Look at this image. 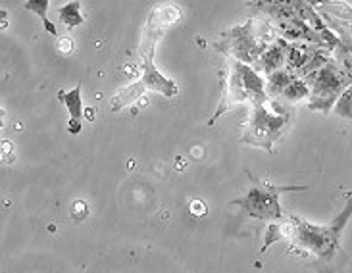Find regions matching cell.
I'll use <instances>...</instances> for the list:
<instances>
[{
    "instance_id": "4fadbf2b",
    "label": "cell",
    "mask_w": 352,
    "mask_h": 273,
    "mask_svg": "<svg viewBox=\"0 0 352 273\" xmlns=\"http://www.w3.org/2000/svg\"><path fill=\"white\" fill-rule=\"evenodd\" d=\"M58 100L62 104H66L67 112H69V122L81 123V116H83V102H81V85H77L74 91L64 93L58 91Z\"/></svg>"
},
{
    "instance_id": "9c48e42d",
    "label": "cell",
    "mask_w": 352,
    "mask_h": 273,
    "mask_svg": "<svg viewBox=\"0 0 352 273\" xmlns=\"http://www.w3.org/2000/svg\"><path fill=\"white\" fill-rule=\"evenodd\" d=\"M285 50H287V41L277 37L276 41H272L266 48H264V52H262V56L258 58V62L252 66V69L256 72V74H264V77L272 76V74H276L279 69H285Z\"/></svg>"
},
{
    "instance_id": "52a82bcc",
    "label": "cell",
    "mask_w": 352,
    "mask_h": 273,
    "mask_svg": "<svg viewBox=\"0 0 352 273\" xmlns=\"http://www.w3.org/2000/svg\"><path fill=\"white\" fill-rule=\"evenodd\" d=\"M305 188L306 187H274L270 183L254 179L247 195L235 198L231 204L243 208V212L247 216L254 217V219L277 221L283 217V208L279 202V195L289 193V190H305Z\"/></svg>"
},
{
    "instance_id": "5b68a950",
    "label": "cell",
    "mask_w": 352,
    "mask_h": 273,
    "mask_svg": "<svg viewBox=\"0 0 352 273\" xmlns=\"http://www.w3.org/2000/svg\"><path fill=\"white\" fill-rule=\"evenodd\" d=\"M270 43L272 41H267L264 33L258 31L256 19H248L243 25H235V28L219 33V37L214 43V48L219 50L221 54H226L229 60H235V62L252 67Z\"/></svg>"
},
{
    "instance_id": "9a60e30c",
    "label": "cell",
    "mask_w": 352,
    "mask_h": 273,
    "mask_svg": "<svg viewBox=\"0 0 352 273\" xmlns=\"http://www.w3.org/2000/svg\"><path fill=\"white\" fill-rule=\"evenodd\" d=\"M58 16H60V21H62L64 25H67L69 29L79 28V25L83 23V16H81V2H69V4H66L64 8H60Z\"/></svg>"
},
{
    "instance_id": "30bf717a",
    "label": "cell",
    "mask_w": 352,
    "mask_h": 273,
    "mask_svg": "<svg viewBox=\"0 0 352 273\" xmlns=\"http://www.w3.org/2000/svg\"><path fill=\"white\" fill-rule=\"evenodd\" d=\"M316 47L302 45V43H287L285 50V69L291 74H296L308 64V60L312 58Z\"/></svg>"
},
{
    "instance_id": "8fae6325",
    "label": "cell",
    "mask_w": 352,
    "mask_h": 273,
    "mask_svg": "<svg viewBox=\"0 0 352 273\" xmlns=\"http://www.w3.org/2000/svg\"><path fill=\"white\" fill-rule=\"evenodd\" d=\"M252 8L258 10V14H262L272 23L277 21H287V19H295V10L293 2H252Z\"/></svg>"
},
{
    "instance_id": "5bb4252c",
    "label": "cell",
    "mask_w": 352,
    "mask_h": 273,
    "mask_svg": "<svg viewBox=\"0 0 352 273\" xmlns=\"http://www.w3.org/2000/svg\"><path fill=\"white\" fill-rule=\"evenodd\" d=\"M308 93H310V91H308V85H306L302 79H298V77H296L295 81H293L291 85L287 87L285 91L281 93V96H279V98H277L274 104H277V102L298 104V102H302V100H306V98H308Z\"/></svg>"
},
{
    "instance_id": "2e32d148",
    "label": "cell",
    "mask_w": 352,
    "mask_h": 273,
    "mask_svg": "<svg viewBox=\"0 0 352 273\" xmlns=\"http://www.w3.org/2000/svg\"><path fill=\"white\" fill-rule=\"evenodd\" d=\"M48 0H28L25 4H23V8L29 10V12H35L38 18L43 19V25H45V29H47L50 35H58L56 28H54V23L48 19L47 12H48Z\"/></svg>"
},
{
    "instance_id": "7a4b0ae2",
    "label": "cell",
    "mask_w": 352,
    "mask_h": 273,
    "mask_svg": "<svg viewBox=\"0 0 352 273\" xmlns=\"http://www.w3.org/2000/svg\"><path fill=\"white\" fill-rule=\"evenodd\" d=\"M158 19V14L156 10L153 12V16L148 19V25L144 29L143 43H141V58H143V77L133 83L131 87H127L125 91H122L120 94H116L112 98V110L114 112H120L122 108L129 106L131 102H135L144 91H156V93L164 94L168 98H172L177 94V85L173 83L172 79H166V77L156 69L154 66V45H156V39L160 35V25L156 23Z\"/></svg>"
},
{
    "instance_id": "8992f818",
    "label": "cell",
    "mask_w": 352,
    "mask_h": 273,
    "mask_svg": "<svg viewBox=\"0 0 352 273\" xmlns=\"http://www.w3.org/2000/svg\"><path fill=\"white\" fill-rule=\"evenodd\" d=\"M289 122H291V113H277L266 108V104L252 106L248 122L243 127L241 142L272 152L274 144L287 131Z\"/></svg>"
},
{
    "instance_id": "e0dca14e",
    "label": "cell",
    "mask_w": 352,
    "mask_h": 273,
    "mask_svg": "<svg viewBox=\"0 0 352 273\" xmlns=\"http://www.w3.org/2000/svg\"><path fill=\"white\" fill-rule=\"evenodd\" d=\"M333 112L337 116H341V118H346V120H351L352 118V110H351V89H346L341 96H339V100L335 102L333 106Z\"/></svg>"
},
{
    "instance_id": "6da1fadb",
    "label": "cell",
    "mask_w": 352,
    "mask_h": 273,
    "mask_svg": "<svg viewBox=\"0 0 352 273\" xmlns=\"http://www.w3.org/2000/svg\"><path fill=\"white\" fill-rule=\"evenodd\" d=\"M352 204L346 202L344 210L331 221V226H314L302 217H291L287 226L281 227V237H291L296 246L314 254L322 264L329 265L339 258H346L341 248V233L351 219Z\"/></svg>"
},
{
    "instance_id": "ba28073f",
    "label": "cell",
    "mask_w": 352,
    "mask_h": 273,
    "mask_svg": "<svg viewBox=\"0 0 352 273\" xmlns=\"http://www.w3.org/2000/svg\"><path fill=\"white\" fill-rule=\"evenodd\" d=\"M274 31L279 39H283L287 43H302V45H310V47H322V39L318 37V33L312 31L306 23L300 19H287V21H277L272 23Z\"/></svg>"
},
{
    "instance_id": "3957f363",
    "label": "cell",
    "mask_w": 352,
    "mask_h": 273,
    "mask_svg": "<svg viewBox=\"0 0 352 273\" xmlns=\"http://www.w3.org/2000/svg\"><path fill=\"white\" fill-rule=\"evenodd\" d=\"M266 93H264V77L256 74L250 66H245L241 62L229 60L228 77H226V87L223 94L218 104V110L214 112L210 125L216 123L219 116H223L233 108L239 106H260L266 104Z\"/></svg>"
},
{
    "instance_id": "277c9868",
    "label": "cell",
    "mask_w": 352,
    "mask_h": 273,
    "mask_svg": "<svg viewBox=\"0 0 352 273\" xmlns=\"http://www.w3.org/2000/svg\"><path fill=\"white\" fill-rule=\"evenodd\" d=\"M308 85V108L314 112L329 113L333 110L335 102L339 100V96L351 89L352 76L349 72H344L343 66L331 58L322 69H318L316 74L302 79Z\"/></svg>"
},
{
    "instance_id": "7c38bea8",
    "label": "cell",
    "mask_w": 352,
    "mask_h": 273,
    "mask_svg": "<svg viewBox=\"0 0 352 273\" xmlns=\"http://www.w3.org/2000/svg\"><path fill=\"white\" fill-rule=\"evenodd\" d=\"M295 74L287 72V69H279L276 74L267 76L264 79V93H266L267 102H276L277 98L281 96V93L285 91L287 87L295 81Z\"/></svg>"
}]
</instances>
